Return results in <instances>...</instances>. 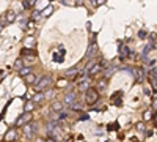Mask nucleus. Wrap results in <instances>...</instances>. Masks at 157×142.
<instances>
[{
  "label": "nucleus",
  "instance_id": "f257e3e1",
  "mask_svg": "<svg viewBox=\"0 0 157 142\" xmlns=\"http://www.w3.org/2000/svg\"><path fill=\"white\" fill-rule=\"evenodd\" d=\"M99 98V92L94 88H86L85 90V103L86 104H94Z\"/></svg>",
  "mask_w": 157,
  "mask_h": 142
},
{
  "label": "nucleus",
  "instance_id": "f03ea898",
  "mask_svg": "<svg viewBox=\"0 0 157 142\" xmlns=\"http://www.w3.org/2000/svg\"><path fill=\"white\" fill-rule=\"evenodd\" d=\"M36 131H38V125H36V123H29V122H27V125L24 126V134L27 136L29 139L33 137V136L36 134Z\"/></svg>",
  "mask_w": 157,
  "mask_h": 142
},
{
  "label": "nucleus",
  "instance_id": "7ed1b4c3",
  "mask_svg": "<svg viewBox=\"0 0 157 142\" xmlns=\"http://www.w3.org/2000/svg\"><path fill=\"white\" fill-rule=\"evenodd\" d=\"M50 82H52L50 76H44V77H41L39 81H36V84H35V88L41 92V90H44L46 87H49V85H50Z\"/></svg>",
  "mask_w": 157,
  "mask_h": 142
},
{
  "label": "nucleus",
  "instance_id": "20e7f679",
  "mask_svg": "<svg viewBox=\"0 0 157 142\" xmlns=\"http://www.w3.org/2000/svg\"><path fill=\"white\" fill-rule=\"evenodd\" d=\"M30 120H32V114H30V112H24L21 117L16 120V126H24L25 123L30 122Z\"/></svg>",
  "mask_w": 157,
  "mask_h": 142
},
{
  "label": "nucleus",
  "instance_id": "39448f33",
  "mask_svg": "<svg viewBox=\"0 0 157 142\" xmlns=\"http://www.w3.org/2000/svg\"><path fill=\"white\" fill-rule=\"evenodd\" d=\"M134 74H135V81L137 82H143V81H145V71H143V68H140V67L134 68Z\"/></svg>",
  "mask_w": 157,
  "mask_h": 142
},
{
  "label": "nucleus",
  "instance_id": "423d86ee",
  "mask_svg": "<svg viewBox=\"0 0 157 142\" xmlns=\"http://www.w3.org/2000/svg\"><path fill=\"white\" fill-rule=\"evenodd\" d=\"M96 90L98 92H107V77H104V79H99L98 84H96Z\"/></svg>",
  "mask_w": 157,
  "mask_h": 142
},
{
  "label": "nucleus",
  "instance_id": "0eeeda50",
  "mask_svg": "<svg viewBox=\"0 0 157 142\" xmlns=\"http://www.w3.org/2000/svg\"><path fill=\"white\" fill-rule=\"evenodd\" d=\"M96 52H98V46H96L94 43H91V44L88 46V51H86V57H88V59L94 57V55H96Z\"/></svg>",
  "mask_w": 157,
  "mask_h": 142
},
{
  "label": "nucleus",
  "instance_id": "6e6552de",
  "mask_svg": "<svg viewBox=\"0 0 157 142\" xmlns=\"http://www.w3.org/2000/svg\"><path fill=\"white\" fill-rule=\"evenodd\" d=\"M33 5H35V8H36L38 11H43V10L49 5V0H36Z\"/></svg>",
  "mask_w": 157,
  "mask_h": 142
},
{
  "label": "nucleus",
  "instance_id": "1a4fd4ad",
  "mask_svg": "<svg viewBox=\"0 0 157 142\" xmlns=\"http://www.w3.org/2000/svg\"><path fill=\"white\" fill-rule=\"evenodd\" d=\"M5 21H6L8 24L14 22V21H16V13H14V11H8L6 14H5Z\"/></svg>",
  "mask_w": 157,
  "mask_h": 142
},
{
  "label": "nucleus",
  "instance_id": "9d476101",
  "mask_svg": "<svg viewBox=\"0 0 157 142\" xmlns=\"http://www.w3.org/2000/svg\"><path fill=\"white\" fill-rule=\"evenodd\" d=\"M74 101H75V93L74 92L64 95V103H66V104H71V103H74Z\"/></svg>",
  "mask_w": 157,
  "mask_h": 142
},
{
  "label": "nucleus",
  "instance_id": "9b49d317",
  "mask_svg": "<svg viewBox=\"0 0 157 142\" xmlns=\"http://www.w3.org/2000/svg\"><path fill=\"white\" fill-rule=\"evenodd\" d=\"M120 54H121V57H129V55H130V49H129L127 46L121 44V46H120Z\"/></svg>",
  "mask_w": 157,
  "mask_h": 142
},
{
  "label": "nucleus",
  "instance_id": "f8f14e48",
  "mask_svg": "<svg viewBox=\"0 0 157 142\" xmlns=\"http://www.w3.org/2000/svg\"><path fill=\"white\" fill-rule=\"evenodd\" d=\"M17 137V133H16V130H10L6 134H5V140H14Z\"/></svg>",
  "mask_w": 157,
  "mask_h": 142
},
{
  "label": "nucleus",
  "instance_id": "ddd939ff",
  "mask_svg": "<svg viewBox=\"0 0 157 142\" xmlns=\"http://www.w3.org/2000/svg\"><path fill=\"white\" fill-rule=\"evenodd\" d=\"M154 47H155V43H154V41H149V43H148V46H146L145 49H143V57H146V55H148V52H149L151 49H154Z\"/></svg>",
  "mask_w": 157,
  "mask_h": 142
},
{
  "label": "nucleus",
  "instance_id": "4468645a",
  "mask_svg": "<svg viewBox=\"0 0 157 142\" xmlns=\"http://www.w3.org/2000/svg\"><path fill=\"white\" fill-rule=\"evenodd\" d=\"M32 73V68L30 67H22L21 70H19V76H27V74H30Z\"/></svg>",
  "mask_w": 157,
  "mask_h": 142
},
{
  "label": "nucleus",
  "instance_id": "2eb2a0df",
  "mask_svg": "<svg viewBox=\"0 0 157 142\" xmlns=\"http://www.w3.org/2000/svg\"><path fill=\"white\" fill-rule=\"evenodd\" d=\"M71 109H74V111H80L82 108H83V104H80V103H77V101H74V103H71Z\"/></svg>",
  "mask_w": 157,
  "mask_h": 142
},
{
  "label": "nucleus",
  "instance_id": "dca6fc26",
  "mask_svg": "<svg viewBox=\"0 0 157 142\" xmlns=\"http://www.w3.org/2000/svg\"><path fill=\"white\" fill-rule=\"evenodd\" d=\"M151 81H152V87L157 88V71H152L151 73Z\"/></svg>",
  "mask_w": 157,
  "mask_h": 142
},
{
  "label": "nucleus",
  "instance_id": "f3484780",
  "mask_svg": "<svg viewBox=\"0 0 157 142\" xmlns=\"http://www.w3.org/2000/svg\"><path fill=\"white\" fill-rule=\"evenodd\" d=\"M52 109H54L55 112H61L63 111V104H61V103H54V106H52Z\"/></svg>",
  "mask_w": 157,
  "mask_h": 142
},
{
  "label": "nucleus",
  "instance_id": "a211bd4d",
  "mask_svg": "<svg viewBox=\"0 0 157 142\" xmlns=\"http://www.w3.org/2000/svg\"><path fill=\"white\" fill-rule=\"evenodd\" d=\"M52 10H54V8H52L50 5H47V6H46V8L41 11V13H43V16H46V18H47V16L50 14V13H52Z\"/></svg>",
  "mask_w": 157,
  "mask_h": 142
},
{
  "label": "nucleus",
  "instance_id": "6ab92c4d",
  "mask_svg": "<svg viewBox=\"0 0 157 142\" xmlns=\"http://www.w3.org/2000/svg\"><path fill=\"white\" fill-rule=\"evenodd\" d=\"M36 81H38V79H36V77H35L32 73L27 74V82H30V84H36Z\"/></svg>",
  "mask_w": 157,
  "mask_h": 142
},
{
  "label": "nucleus",
  "instance_id": "aec40b11",
  "mask_svg": "<svg viewBox=\"0 0 157 142\" xmlns=\"http://www.w3.org/2000/svg\"><path fill=\"white\" fill-rule=\"evenodd\" d=\"M77 71H78L77 68H71V70H68V71H66V76H69V77H74V76L77 74Z\"/></svg>",
  "mask_w": 157,
  "mask_h": 142
},
{
  "label": "nucleus",
  "instance_id": "412c9836",
  "mask_svg": "<svg viewBox=\"0 0 157 142\" xmlns=\"http://www.w3.org/2000/svg\"><path fill=\"white\" fill-rule=\"evenodd\" d=\"M25 46H27V47H33L35 46V40H33V38H27V40H25Z\"/></svg>",
  "mask_w": 157,
  "mask_h": 142
},
{
  "label": "nucleus",
  "instance_id": "4be33fe9",
  "mask_svg": "<svg viewBox=\"0 0 157 142\" xmlns=\"http://www.w3.org/2000/svg\"><path fill=\"white\" fill-rule=\"evenodd\" d=\"M137 130H138L140 133H145V130H146V128H145V123H143V122L137 123Z\"/></svg>",
  "mask_w": 157,
  "mask_h": 142
},
{
  "label": "nucleus",
  "instance_id": "5701e85b",
  "mask_svg": "<svg viewBox=\"0 0 157 142\" xmlns=\"http://www.w3.org/2000/svg\"><path fill=\"white\" fill-rule=\"evenodd\" d=\"M33 108H35V103H33V101H32V103H27V106H25V112L33 111Z\"/></svg>",
  "mask_w": 157,
  "mask_h": 142
},
{
  "label": "nucleus",
  "instance_id": "b1692460",
  "mask_svg": "<svg viewBox=\"0 0 157 142\" xmlns=\"http://www.w3.org/2000/svg\"><path fill=\"white\" fill-rule=\"evenodd\" d=\"M43 98H44V95H43V93H38V95H36V96L33 98V103H38V101H41Z\"/></svg>",
  "mask_w": 157,
  "mask_h": 142
},
{
  "label": "nucleus",
  "instance_id": "393cba45",
  "mask_svg": "<svg viewBox=\"0 0 157 142\" xmlns=\"http://www.w3.org/2000/svg\"><path fill=\"white\" fill-rule=\"evenodd\" d=\"M14 67H16L17 70H21V68L24 67V63H22V60H16V63H14Z\"/></svg>",
  "mask_w": 157,
  "mask_h": 142
},
{
  "label": "nucleus",
  "instance_id": "a878e982",
  "mask_svg": "<svg viewBox=\"0 0 157 142\" xmlns=\"http://www.w3.org/2000/svg\"><path fill=\"white\" fill-rule=\"evenodd\" d=\"M143 117H145V120H149V119H151V111H146Z\"/></svg>",
  "mask_w": 157,
  "mask_h": 142
},
{
  "label": "nucleus",
  "instance_id": "bb28decb",
  "mask_svg": "<svg viewBox=\"0 0 157 142\" xmlns=\"http://www.w3.org/2000/svg\"><path fill=\"white\" fill-rule=\"evenodd\" d=\"M78 120H88V115H86V114H83V115H82V117L78 119Z\"/></svg>",
  "mask_w": 157,
  "mask_h": 142
},
{
  "label": "nucleus",
  "instance_id": "cd10ccee",
  "mask_svg": "<svg viewBox=\"0 0 157 142\" xmlns=\"http://www.w3.org/2000/svg\"><path fill=\"white\" fill-rule=\"evenodd\" d=\"M102 3H105V0H96V5H102Z\"/></svg>",
  "mask_w": 157,
  "mask_h": 142
},
{
  "label": "nucleus",
  "instance_id": "c85d7f7f",
  "mask_svg": "<svg viewBox=\"0 0 157 142\" xmlns=\"http://www.w3.org/2000/svg\"><path fill=\"white\" fill-rule=\"evenodd\" d=\"M138 36H140V38H145V36H146V33H145V32H140V33H138Z\"/></svg>",
  "mask_w": 157,
  "mask_h": 142
},
{
  "label": "nucleus",
  "instance_id": "c756f323",
  "mask_svg": "<svg viewBox=\"0 0 157 142\" xmlns=\"http://www.w3.org/2000/svg\"><path fill=\"white\" fill-rule=\"evenodd\" d=\"M0 30H2V22H0Z\"/></svg>",
  "mask_w": 157,
  "mask_h": 142
},
{
  "label": "nucleus",
  "instance_id": "7c9ffc66",
  "mask_svg": "<svg viewBox=\"0 0 157 142\" xmlns=\"http://www.w3.org/2000/svg\"><path fill=\"white\" fill-rule=\"evenodd\" d=\"M91 2H93V3H96V0H91Z\"/></svg>",
  "mask_w": 157,
  "mask_h": 142
},
{
  "label": "nucleus",
  "instance_id": "2f4dec72",
  "mask_svg": "<svg viewBox=\"0 0 157 142\" xmlns=\"http://www.w3.org/2000/svg\"><path fill=\"white\" fill-rule=\"evenodd\" d=\"M155 123H157V115H155Z\"/></svg>",
  "mask_w": 157,
  "mask_h": 142
}]
</instances>
